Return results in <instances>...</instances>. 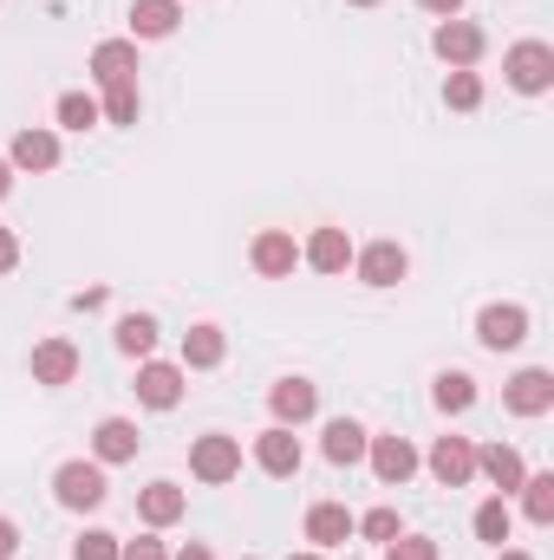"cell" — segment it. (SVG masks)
<instances>
[{"instance_id":"obj_1","label":"cell","mask_w":554,"mask_h":560,"mask_svg":"<svg viewBox=\"0 0 554 560\" xmlns=\"http://www.w3.org/2000/svg\"><path fill=\"white\" fill-rule=\"evenodd\" d=\"M189 476H196V482H235V476H242V443L222 436V430L196 436V443H189Z\"/></svg>"},{"instance_id":"obj_2","label":"cell","mask_w":554,"mask_h":560,"mask_svg":"<svg viewBox=\"0 0 554 560\" xmlns=\"http://www.w3.org/2000/svg\"><path fill=\"white\" fill-rule=\"evenodd\" d=\"M503 72H509V85H516V92L542 98V92L554 85V46H542V39L509 46V52H503Z\"/></svg>"},{"instance_id":"obj_3","label":"cell","mask_w":554,"mask_h":560,"mask_svg":"<svg viewBox=\"0 0 554 560\" xmlns=\"http://www.w3.org/2000/svg\"><path fill=\"white\" fill-rule=\"evenodd\" d=\"M53 495H59V509H99L105 495H112V482H105V463H66L59 476H53Z\"/></svg>"},{"instance_id":"obj_4","label":"cell","mask_w":554,"mask_h":560,"mask_svg":"<svg viewBox=\"0 0 554 560\" xmlns=\"http://www.w3.org/2000/svg\"><path fill=\"white\" fill-rule=\"evenodd\" d=\"M430 46H437V59H443L450 72H470L489 39H483V26H470V20H443V26L430 33Z\"/></svg>"},{"instance_id":"obj_5","label":"cell","mask_w":554,"mask_h":560,"mask_svg":"<svg viewBox=\"0 0 554 560\" xmlns=\"http://www.w3.org/2000/svg\"><path fill=\"white\" fill-rule=\"evenodd\" d=\"M503 405H509L516 418H549L554 411V372H542V365L516 372V378L503 385Z\"/></svg>"},{"instance_id":"obj_6","label":"cell","mask_w":554,"mask_h":560,"mask_svg":"<svg viewBox=\"0 0 554 560\" xmlns=\"http://www.w3.org/2000/svg\"><path fill=\"white\" fill-rule=\"evenodd\" d=\"M476 339H483L489 352H516V346L529 339V306H483V313H476Z\"/></svg>"},{"instance_id":"obj_7","label":"cell","mask_w":554,"mask_h":560,"mask_svg":"<svg viewBox=\"0 0 554 560\" xmlns=\"http://www.w3.org/2000/svg\"><path fill=\"white\" fill-rule=\"evenodd\" d=\"M424 463H430V476H437L443 489H463V482L476 476V443H470V436H437Z\"/></svg>"},{"instance_id":"obj_8","label":"cell","mask_w":554,"mask_h":560,"mask_svg":"<svg viewBox=\"0 0 554 560\" xmlns=\"http://www.w3.org/2000/svg\"><path fill=\"white\" fill-rule=\"evenodd\" d=\"M366 456H372V476H379L385 489H405V482L417 476V450L405 443V436H372Z\"/></svg>"},{"instance_id":"obj_9","label":"cell","mask_w":554,"mask_h":560,"mask_svg":"<svg viewBox=\"0 0 554 560\" xmlns=\"http://www.w3.org/2000/svg\"><path fill=\"white\" fill-rule=\"evenodd\" d=\"M249 261H255V275L262 280H287L293 268H300V242H293L287 229H262L255 248H249Z\"/></svg>"},{"instance_id":"obj_10","label":"cell","mask_w":554,"mask_h":560,"mask_svg":"<svg viewBox=\"0 0 554 560\" xmlns=\"http://www.w3.org/2000/svg\"><path fill=\"white\" fill-rule=\"evenodd\" d=\"M7 163H13V170H33V176L59 170V131H46V125H26L20 138L7 143Z\"/></svg>"},{"instance_id":"obj_11","label":"cell","mask_w":554,"mask_h":560,"mask_svg":"<svg viewBox=\"0 0 554 560\" xmlns=\"http://www.w3.org/2000/svg\"><path fill=\"white\" fill-rule=\"evenodd\" d=\"M353 268H359L366 287H399V280L412 275V255H405L399 242H372V248H359V255H353Z\"/></svg>"},{"instance_id":"obj_12","label":"cell","mask_w":554,"mask_h":560,"mask_svg":"<svg viewBox=\"0 0 554 560\" xmlns=\"http://www.w3.org/2000/svg\"><path fill=\"white\" fill-rule=\"evenodd\" d=\"M26 365H33V385H72L79 378V346L72 339H39Z\"/></svg>"},{"instance_id":"obj_13","label":"cell","mask_w":554,"mask_h":560,"mask_svg":"<svg viewBox=\"0 0 554 560\" xmlns=\"http://www.w3.org/2000/svg\"><path fill=\"white\" fill-rule=\"evenodd\" d=\"M300 261H307L313 275H346V268H353V242H346V229H313L307 248H300Z\"/></svg>"},{"instance_id":"obj_14","label":"cell","mask_w":554,"mask_h":560,"mask_svg":"<svg viewBox=\"0 0 554 560\" xmlns=\"http://www.w3.org/2000/svg\"><path fill=\"white\" fill-rule=\"evenodd\" d=\"M255 463H262L268 476H300V436H293L287 423H268V430L255 436Z\"/></svg>"},{"instance_id":"obj_15","label":"cell","mask_w":554,"mask_h":560,"mask_svg":"<svg viewBox=\"0 0 554 560\" xmlns=\"http://www.w3.org/2000/svg\"><path fill=\"white\" fill-rule=\"evenodd\" d=\"M353 522H359V515H353L346 502H313V509H307V541H313V548H339V541H353Z\"/></svg>"},{"instance_id":"obj_16","label":"cell","mask_w":554,"mask_h":560,"mask_svg":"<svg viewBox=\"0 0 554 560\" xmlns=\"http://www.w3.org/2000/svg\"><path fill=\"white\" fill-rule=\"evenodd\" d=\"M268 405H275V423H307L320 411V385H307V378H280L275 392H268Z\"/></svg>"},{"instance_id":"obj_17","label":"cell","mask_w":554,"mask_h":560,"mask_svg":"<svg viewBox=\"0 0 554 560\" xmlns=\"http://www.w3.org/2000/svg\"><path fill=\"white\" fill-rule=\"evenodd\" d=\"M138 398L150 411H176V398H183V365H138Z\"/></svg>"},{"instance_id":"obj_18","label":"cell","mask_w":554,"mask_h":560,"mask_svg":"<svg viewBox=\"0 0 554 560\" xmlns=\"http://www.w3.org/2000/svg\"><path fill=\"white\" fill-rule=\"evenodd\" d=\"M92 79H99V85L138 79V39H99V46H92Z\"/></svg>"},{"instance_id":"obj_19","label":"cell","mask_w":554,"mask_h":560,"mask_svg":"<svg viewBox=\"0 0 554 560\" xmlns=\"http://www.w3.org/2000/svg\"><path fill=\"white\" fill-rule=\"evenodd\" d=\"M476 476H489L496 482V495H516L522 489V450H509V443H489V450H476Z\"/></svg>"},{"instance_id":"obj_20","label":"cell","mask_w":554,"mask_h":560,"mask_svg":"<svg viewBox=\"0 0 554 560\" xmlns=\"http://www.w3.org/2000/svg\"><path fill=\"white\" fill-rule=\"evenodd\" d=\"M138 423L131 418H105L99 423V430H92V456H99V463H131V456H138Z\"/></svg>"},{"instance_id":"obj_21","label":"cell","mask_w":554,"mask_h":560,"mask_svg":"<svg viewBox=\"0 0 554 560\" xmlns=\"http://www.w3.org/2000/svg\"><path fill=\"white\" fill-rule=\"evenodd\" d=\"M183 509H189V495H183L176 482H150V489H138V515L150 522V528H170V522H183Z\"/></svg>"},{"instance_id":"obj_22","label":"cell","mask_w":554,"mask_h":560,"mask_svg":"<svg viewBox=\"0 0 554 560\" xmlns=\"http://www.w3.org/2000/svg\"><path fill=\"white\" fill-rule=\"evenodd\" d=\"M222 359H229L222 326H189V332H183V372H209V365H222Z\"/></svg>"},{"instance_id":"obj_23","label":"cell","mask_w":554,"mask_h":560,"mask_svg":"<svg viewBox=\"0 0 554 560\" xmlns=\"http://www.w3.org/2000/svg\"><path fill=\"white\" fill-rule=\"evenodd\" d=\"M183 20V0H138L131 7V39H170Z\"/></svg>"},{"instance_id":"obj_24","label":"cell","mask_w":554,"mask_h":560,"mask_svg":"<svg viewBox=\"0 0 554 560\" xmlns=\"http://www.w3.org/2000/svg\"><path fill=\"white\" fill-rule=\"evenodd\" d=\"M366 443H372V436H366V430H359L353 418H333V423H326V443H320V450H326V463L353 469V463L366 456Z\"/></svg>"},{"instance_id":"obj_25","label":"cell","mask_w":554,"mask_h":560,"mask_svg":"<svg viewBox=\"0 0 554 560\" xmlns=\"http://www.w3.org/2000/svg\"><path fill=\"white\" fill-rule=\"evenodd\" d=\"M430 398H437V411H443V418H463V411L476 405V378H470V372H437Z\"/></svg>"},{"instance_id":"obj_26","label":"cell","mask_w":554,"mask_h":560,"mask_svg":"<svg viewBox=\"0 0 554 560\" xmlns=\"http://www.w3.org/2000/svg\"><path fill=\"white\" fill-rule=\"evenodd\" d=\"M99 112H105V125H138V112H143V92H138V79H118V85H105V98H99Z\"/></svg>"},{"instance_id":"obj_27","label":"cell","mask_w":554,"mask_h":560,"mask_svg":"<svg viewBox=\"0 0 554 560\" xmlns=\"http://www.w3.org/2000/svg\"><path fill=\"white\" fill-rule=\"evenodd\" d=\"M53 118H59V131H92V125H105V112H99L92 92H66V98L53 105Z\"/></svg>"},{"instance_id":"obj_28","label":"cell","mask_w":554,"mask_h":560,"mask_svg":"<svg viewBox=\"0 0 554 560\" xmlns=\"http://www.w3.org/2000/svg\"><path fill=\"white\" fill-rule=\"evenodd\" d=\"M509 528H516V515H509V495H489L483 509H476V541H509Z\"/></svg>"},{"instance_id":"obj_29","label":"cell","mask_w":554,"mask_h":560,"mask_svg":"<svg viewBox=\"0 0 554 560\" xmlns=\"http://www.w3.org/2000/svg\"><path fill=\"white\" fill-rule=\"evenodd\" d=\"M522 515H529L535 528L554 522V476H522Z\"/></svg>"},{"instance_id":"obj_30","label":"cell","mask_w":554,"mask_h":560,"mask_svg":"<svg viewBox=\"0 0 554 560\" xmlns=\"http://www.w3.org/2000/svg\"><path fill=\"white\" fill-rule=\"evenodd\" d=\"M150 346H157V319H150V313H131V319H118V352H131V359H150Z\"/></svg>"},{"instance_id":"obj_31","label":"cell","mask_w":554,"mask_h":560,"mask_svg":"<svg viewBox=\"0 0 554 560\" xmlns=\"http://www.w3.org/2000/svg\"><path fill=\"white\" fill-rule=\"evenodd\" d=\"M443 105H450V112H476V105H483V79H476V72H450V79H443Z\"/></svg>"},{"instance_id":"obj_32","label":"cell","mask_w":554,"mask_h":560,"mask_svg":"<svg viewBox=\"0 0 554 560\" xmlns=\"http://www.w3.org/2000/svg\"><path fill=\"white\" fill-rule=\"evenodd\" d=\"M353 535H366V541H379V548H385V541H399L405 528H399V509H372V515H359V522H353Z\"/></svg>"},{"instance_id":"obj_33","label":"cell","mask_w":554,"mask_h":560,"mask_svg":"<svg viewBox=\"0 0 554 560\" xmlns=\"http://www.w3.org/2000/svg\"><path fill=\"white\" fill-rule=\"evenodd\" d=\"M118 548H125V541H118L112 528H85V535L72 541V560H118Z\"/></svg>"},{"instance_id":"obj_34","label":"cell","mask_w":554,"mask_h":560,"mask_svg":"<svg viewBox=\"0 0 554 560\" xmlns=\"http://www.w3.org/2000/svg\"><path fill=\"white\" fill-rule=\"evenodd\" d=\"M385 560H437V541L430 535H399V541H385Z\"/></svg>"},{"instance_id":"obj_35","label":"cell","mask_w":554,"mask_h":560,"mask_svg":"<svg viewBox=\"0 0 554 560\" xmlns=\"http://www.w3.org/2000/svg\"><path fill=\"white\" fill-rule=\"evenodd\" d=\"M118 560H170V548H163L157 535H138V541H125V548H118Z\"/></svg>"},{"instance_id":"obj_36","label":"cell","mask_w":554,"mask_h":560,"mask_svg":"<svg viewBox=\"0 0 554 560\" xmlns=\"http://www.w3.org/2000/svg\"><path fill=\"white\" fill-rule=\"evenodd\" d=\"M13 268H20V235L0 229V275H13Z\"/></svg>"},{"instance_id":"obj_37","label":"cell","mask_w":554,"mask_h":560,"mask_svg":"<svg viewBox=\"0 0 554 560\" xmlns=\"http://www.w3.org/2000/svg\"><path fill=\"white\" fill-rule=\"evenodd\" d=\"M13 548H20V528H13V522L0 515V560H13Z\"/></svg>"},{"instance_id":"obj_38","label":"cell","mask_w":554,"mask_h":560,"mask_svg":"<svg viewBox=\"0 0 554 560\" xmlns=\"http://www.w3.org/2000/svg\"><path fill=\"white\" fill-rule=\"evenodd\" d=\"M417 7H424V13H437V20H457V7H463V0H417Z\"/></svg>"},{"instance_id":"obj_39","label":"cell","mask_w":554,"mask_h":560,"mask_svg":"<svg viewBox=\"0 0 554 560\" xmlns=\"http://www.w3.org/2000/svg\"><path fill=\"white\" fill-rule=\"evenodd\" d=\"M170 560H216V555H209L203 541H189V548H176V555H170Z\"/></svg>"},{"instance_id":"obj_40","label":"cell","mask_w":554,"mask_h":560,"mask_svg":"<svg viewBox=\"0 0 554 560\" xmlns=\"http://www.w3.org/2000/svg\"><path fill=\"white\" fill-rule=\"evenodd\" d=\"M7 189H13V163L0 156V196H7Z\"/></svg>"},{"instance_id":"obj_41","label":"cell","mask_w":554,"mask_h":560,"mask_svg":"<svg viewBox=\"0 0 554 560\" xmlns=\"http://www.w3.org/2000/svg\"><path fill=\"white\" fill-rule=\"evenodd\" d=\"M496 560H535V555H522V548H503V555H496Z\"/></svg>"},{"instance_id":"obj_42","label":"cell","mask_w":554,"mask_h":560,"mask_svg":"<svg viewBox=\"0 0 554 560\" xmlns=\"http://www.w3.org/2000/svg\"><path fill=\"white\" fill-rule=\"evenodd\" d=\"M353 7H379V0H353Z\"/></svg>"},{"instance_id":"obj_43","label":"cell","mask_w":554,"mask_h":560,"mask_svg":"<svg viewBox=\"0 0 554 560\" xmlns=\"http://www.w3.org/2000/svg\"><path fill=\"white\" fill-rule=\"evenodd\" d=\"M293 560H320V555H293Z\"/></svg>"}]
</instances>
